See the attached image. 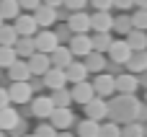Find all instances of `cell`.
I'll use <instances>...</instances> for the list:
<instances>
[{
  "label": "cell",
  "mask_w": 147,
  "mask_h": 137,
  "mask_svg": "<svg viewBox=\"0 0 147 137\" xmlns=\"http://www.w3.org/2000/svg\"><path fill=\"white\" fill-rule=\"evenodd\" d=\"M140 106L142 104L134 98V93H121L119 98H114L109 104V117L116 119V122H129V119H137Z\"/></svg>",
  "instance_id": "6da1fadb"
},
{
  "label": "cell",
  "mask_w": 147,
  "mask_h": 137,
  "mask_svg": "<svg viewBox=\"0 0 147 137\" xmlns=\"http://www.w3.org/2000/svg\"><path fill=\"white\" fill-rule=\"evenodd\" d=\"M8 96H10V104H28L34 98V88L28 80H13L8 88Z\"/></svg>",
  "instance_id": "7a4b0ae2"
},
{
  "label": "cell",
  "mask_w": 147,
  "mask_h": 137,
  "mask_svg": "<svg viewBox=\"0 0 147 137\" xmlns=\"http://www.w3.org/2000/svg\"><path fill=\"white\" fill-rule=\"evenodd\" d=\"M31 16H34V21H36L39 28H49V26L57 23V8H52V5H47V3H39V5L31 10Z\"/></svg>",
  "instance_id": "3957f363"
},
{
  "label": "cell",
  "mask_w": 147,
  "mask_h": 137,
  "mask_svg": "<svg viewBox=\"0 0 147 137\" xmlns=\"http://www.w3.org/2000/svg\"><path fill=\"white\" fill-rule=\"evenodd\" d=\"M132 52H134V49L129 47L127 39H114L111 47H109V57H111L114 65H127V60L132 57Z\"/></svg>",
  "instance_id": "277c9868"
},
{
  "label": "cell",
  "mask_w": 147,
  "mask_h": 137,
  "mask_svg": "<svg viewBox=\"0 0 147 137\" xmlns=\"http://www.w3.org/2000/svg\"><path fill=\"white\" fill-rule=\"evenodd\" d=\"M49 122H52V124L57 127V132H59V130H67V127L75 124V114H72L70 106H54L52 114H49Z\"/></svg>",
  "instance_id": "5b68a950"
},
{
  "label": "cell",
  "mask_w": 147,
  "mask_h": 137,
  "mask_svg": "<svg viewBox=\"0 0 147 137\" xmlns=\"http://www.w3.org/2000/svg\"><path fill=\"white\" fill-rule=\"evenodd\" d=\"M34 44H36V52H52L57 44H59V39H57V34L54 31H49V28H39L36 34H34Z\"/></svg>",
  "instance_id": "8992f818"
},
{
  "label": "cell",
  "mask_w": 147,
  "mask_h": 137,
  "mask_svg": "<svg viewBox=\"0 0 147 137\" xmlns=\"http://www.w3.org/2000/svg\"><path fill=\"white\" fill-rule=\"evenodd\" d=\"M13 28L18 31V36H34L39 31V26H36V21H34L31 13H18L13 18Z\"/></svg>",
  "instance_id": "52a82bcc"
},
{
  "label": "cell",
  "mask_w": 147,
  "mask_h": 137,
  "mask_svg": "<svg viewBox=\"0 0 147 137\" xmlns=\"http://www.w3.org/2000/svg\"><path fill=\"white\" fill-rule=\"evenodd\" d=\"M26 62H28L31 75H36V78H41V75L52 67V60H49V54H47V52H34L31 57H26Z\"/></svg>",
  "instance_id": "ba28073f"
},
{
  "label": "cell",
  "mask_w": 147,
  "mask_h": 137,
  "mask_svg": "<svg viewBox=\"0 0 147 137\" xmlns=\"http://www.w3.org/2000/svg\"><path fill=\"white\" fill-rule=\"evenodd\" d=\"M93 91H96V96H101V98H109L114 91H116V80H114V75H109V73H98V78L93 80Z\"/></svg>",
  "instance_id": "9c48e42d"
},
{
  "label": "cell",
  "mask_w": 147,
  "mask_h": 137,
  "mask_svg": "<svg viewBox=\"0 0 147 137\" xmlns=\"http://www.w3.org/2000/svg\"><path fill=\"white\" fill-rule=\"evenodd\" d=\"M28 104H31L28 111H31L36 119H49V114H52V109H54L52 96H39V98H31Z\"/></svg>",
  "instance_id": "30bf717a"
},
{
  "label": "cell",
  "mask_w": 147,
  "mask_h": 137,
  "mask_svg": "<svg viewBox=\"0 0 147 137\" xmlns=\"http://www.w3.org/2000/svg\"><path fill=\"white\" fill-rule=\"evenodd\" d=\"M85 117H90V119H106L109 117V104H106V98H101V96H93L88 104H85Z\"/></svg>",
  "instance_id": "8fae6325"
},
{
  "label": "cell",
  "mask_w": 147,
  "mask_h": 137,
  "mask_svg": "<svg viewBox=\"0 0 147 137\" xmlns=\"http://www.w3.org/2000/svg\"><path fill=\"white\" fill-rule=\"evenodd\" d=\"M67 26H70L72 34H88V31H90V16H88L85 10H72Z\"/></svg>",
  "instance_id": "7c38bea8"
},
{
  "label": "cell",
  "mask_w": 147,
  "mask_h": 137,
  "mask_svg": "<svg viewBox=\"0 0 147 137\" xmlns=\"http://www.w3.org/2000/svg\"><path fill=\"white\" fill-rule=\"evenodd\" d=\"M90 49H93V44H90L88 34H72L70 36V52H72V57H85Z\"/></svg>",
  "instance_id": "4fadbf2b"
},
{
  "label": "cell",
  "mask_w": 147,
  "mask_h": 137,
  "mask_svg": "<svg viewBox=\"0 0 147 137\" xmlns=\"http://www.w3.org/2000/svg\"><path fill=\"white\" fill-rule=\"evenodd\" d=\"M41 80H44V85L52 88V91H54V88H65V83H67V73H65L62 67H54V65H52V67L41 75Z\"/></svg>",
  "instance_id": "5bb4252c"
},
{
  "label": "cell",
  "mask_w": 147,
  "mask_h": 137,
  "mask_svg": "<svg viewBox=\"0 0 147 137\" xmlns=\"http://www.w3.org/2000/svg\"><path fill=\"white\" fill-rule=\"evenodd\" d=\"M72 101L75 104H88L93 96H96V91H93V83H88V80H80V83H72Z\"/></svg>",
  "instance_id": "9a60e30c"
},
{
  "label": "cell",
  "mask_w": 147,
  "mask_h": 137,
  "mask_svg": "<svg viewBox=\"0 0 147 137\" xmlns=\"http://www.w3.org/2000/svg\"><path fill=\"white\" fill-rule=\"evenodd\" d=\"M49 60H52V65L54 67H67L70 62H72V52H70V47H62V44H57L52 52H49Z\"/></svg>",
  "instance_id": "2e32d148"
},
{
  "label": "cell",
  "mask_w": 147,
  "mask_h": 137,
  "mask_svg": "<svg viewBox=\"0 0 147 137\" xmlns=\"http://www.w3.org/2000/svg\"><path fill=\"white\" fill-rule=\"evenodd\" d=\"M18 122H21V114H18V111H16L10 104L0 109V130H3V132H10V130H13Z\"/></svg>",
  "instance_id": "e0dca14e"
},
{
  "label": "cell",
  "mask_w": 147,
  "mask_h": 137,
  "mask_svg": "<svg viewBox=\"0 0 147 137\" xmlns=\"http://www.w3.org/2000/svg\"><path fill=\"white\" fill-rule=\"evenodd\" d=\"M8 78L10 80H31V70H28V62L26 60H16L10 67H8Z\"/></svg>",
  "instance_id": "ac0fdd59"
},
{
  "label": "cell",
  "mask_w": 147,
  "mask_h": 137,
  "mask_svg": "<svg viewBox=\"0 0 147 137\" xmlns=\"http://www.w3.org/2000/svg\"><path fill=\"white\" fill-rule=\"evenodd\" d=\"M114 80H116V91H119V93H134V91L140 88V78H137V73L119 75V78H114Z\"/></svg>",
  "instance_id": "d6986e66"
},
{
  "label": "cell",
  "mask_w": 147,
  "mask_h": 137,
  "mask_svg": "<svg viewBox=\"0 0 147 137\" xmlns=\"http://www.w3.org/2000/svg\"><path fill=\"white\" fill-rule=\"evenodd\" d=\"M111 26H114V18L109 16V10H96L90 16V28H96V31H111Z\"/></svg>",
  "instance_id": "ffe728a7"
},
{
  "label": "cell",
  "mask_w": 147,
  "mask_h": 137,
  "mask_svg": "<svg viewBox=\"0 0 147 137\" xmlns=\"http://www.w3.org/2000/svg\"><path fill=\"white\" fill-rule=\"evenodd\" d=\"M13 49H16V54H18L21 60L31 57V54L36 52V44H34V36H18V39H16V44H13Z\"/></svg>",
  "instance_id": "44dd1931"
},
{
  "label": "cell",
  "mask_w": 147,
  "mask_h": 137,
  "mask_svg": "<svg viewBox=\"0 0 147 137\" xmlns=\"http://www.w3.org/2000/svg\"><path fill=\"white\" fill-rule=\"evenodd\" d=\"M85 67H88V73H101L103 67H106V54L103 52H96V49H90L85 57Z\"/></svg>",
  "instance_id": "7402d4cb"
},
{
  "label": "cell",
  "mask_w": 147,
  "mask_h": 137,
  "mask_svg": "<svg viewBox=\"0 0 147 137\" xmlns=\"http://www.w3.org/2000/svg\"><path fill=\"white\" fill-rule=\"evenodd\" d=\"M65 73H67V83H80V80L88 78V67H85V62H75V60L65 67Z\"/></svg>",
  "instance_id": "603a6c76"
},
{
  "label": "cell",
  "mask_w": 147,
  "mask_h": 137,
  "mask_svg": "<svg viewBox=\"0 0 147 137\" xmlns=\"http://www.w3.org/2000/svg\"><path fill=\"white\" fill-rule=\"evenodd\" d=\"M78 135L80 137H101V124H98V119L85 117V119L78 124Z\"/></svg>",
  "instance_id": "cb8c5ba5"
},
{
  "label": "cell",
  "mask_w": 147,
  "mask_h": 137,
  "mask_svg": "<svg viewBox=\"0 0 147 137\" xmlns=\"http://www.w3.org/2000/svg\"><path fill=\"white\" fill-rule=\"evenodd\" d=\"M127 41H129V47L134 49V52H140V49H147V31L142 28H132L127 36H124Z\"/></svg>",
  "instance_id": "d4e9b609"
},
{
  "label": "cell",
  "mask_w": 147,
  "mask_h": 137,
  "mask_svg": "<svg viewBox=\"0 0 147 137\" xmlns=\"http://www.w3.org/2000/svg\"><path fill=\"white\" fill-rule=\"evenodd\" d=\"M127 67H129L132 73H145L147 70V49L132 52V57L127 60Z\"/></svg>",
  "instance_id": "484cf974"
},
{
  "label": "cell",
  "mask_w": 147,
  "mask_h": 137,
  "mask_svg": "<svg viewBox=\"0 0 147 137\" xmlns=\"http://www.w3.org/2000/svg\"><path fill=\"white\" fill-rule=\"evenodd\" d=\"M111 36H109V31H96V36H90V44H93V49L96 52H109V47H111Z\"/></svg>",
  "instance_id": "4316f807"
},
{
  "label": "cell",
  "mask_w": 147,
  "mask_h": 137,
  "mask_svg": "<svg viewBox=\"0 0 147 137\" xmlns=\"http://www.w3.org/2000/svg\"><path fill=\"white\" fill-rule=\"evenodd\" d=\"M18 13H21L18 0H0V16H3V21H13Z\"/></svg>",
  "instance_id": "83f0119b"
},
{
  "label": "cell",
  "mask_w": 147,
  "mask_h": 137,
  "mask_svg": "<svg viewBox=\"0 0 147 137\" xmlns=\"http://www.w3.org/2000/svg\"><path fill=\"white\" fill-rule=\"evenodd\" d=\"M111 31H116V34L127 36V34L132 31V16H127V10H124L121 16H116V18H114V26H111Z\"/></svg>",
  "instance_id": "f1b7e54d"
},
{
  "label": "cell",
  "mask_w": 147,
  "mask_h": 137,
  "mask_svg": "<svg viewBox=\"0 0 147 137\" xmlns=\"http://www.w3.org/2000/svg\"><path fill=\"white\" fill-rule=\"evenodd\" d=\"M16 60H18L16 49H13V47H5V44H0V70H8V67H10Z\"/></svg>",
  "instance_id": "f546056e"
},
{
  "label": "cell",
  "mask_w": 147,
  "mask_h": 137,
  "mask_svg": "<svg viewBox=\"0 0 147 137\" xmlns=\"http://www.w3.org/2000/svg\"><path fill=\"white\" fill-rule=\"evenodd\" d=\"M16 39H18V31L13 28V23H10V26H8V23H3V26H0V44L13 47V44H16Z\"/></svg>",
  "instance_id": "4dcf8cb0"
},
{
  "label": "cell",
  "mask_w": 147,
  "mask_h": 137,
  "mask_svg": "<svg viewBox=\"0 0 147 137\" xmlns=\"http://www.w3.org/2000/svg\"><path fill=\"white\" fill-rule=\"evenodd\" d=\"M52 101H54V106H70L72 104V93L65 91V88H54L52 91Z\"/></svg>",
  "instance_id": "1f68e13d"
},
{
  "label": "cell",
  "mask_w": 147,
  "mask_h": 137,
  "mask_svg": "<svg viewBox=\"0 0 147 137\" xmlns=\"http://www.w3.org/2000/svg\"><path fill=\"white\" fill-rule=\"evenodd\" d=\"M121 135H127V137H142V135H145V124H137L134 119H129L127 127L121 130Z\"/></svg>",
  "instance_id": "d6a6232c"
},
{
  "label": "cell",
  "mask_w": 147,
  "mask_h": 137,
  "mask_svg": "<svg viewBox=\"0 0 147 137\" xmlns=\"http://www.w3.org/2000/svg\"><path fill=\"white\" fill-rule=\"evenodd\" d=\"M132 28H142V31H147V8H140V10L132 16Z\"/></svg>",
  "instance_id": "836d02e7"
},
{
  "label": "cell",
  "mask_w": 147,
  "mask_h": 137,
  "mask_svg": "<svg viewBox=\"0 0 147 137\" xmlns=\"http://www.w3.org/2000/svg\"><path fill=\"white\" fill-rule=\"evenodd\" d=\"M101 135H103V137H119V135H121V127H119V122L114 119V122H106V124H101Z\"/></svg>",
  "instance_id": "e575fe53"
},
{
  "label": "cell",
  "mask_w": 147,
  "mask_h": 137,
  "mask_svg": "<svg viewBox=\"0 0 147 137\" xmlns=\"http://www.w3.org/2000/svg\"><path fill=\"white\" fill-rule=\"evenodd\" d=\"M34 135H39V137H49V135H57V127L49 122V124H39L36 130H34Z\"/></svg>",
  "instance_id": "d590c367"
},
{
  "label": "cell",
  "mask_w": 147,
  "mask_h": 137,
  "mask_svg": "<svg viewBox=\"0 0 147 137\" xmlns=\"http://www.w3.org/2000/svg\"><path fill=\"white\" fill-rule=\"evenodd\" d=\"M88 3L90 0H65V8H70V10H85Z\"/></svg>",
  "instance_id": "8d00e7d4"
},
{
  "label": "cell",
  "mask_w": 147,
  "mask_h": 137,
  "mask_svg": "<svg viewBox=\"0 0 147 137\" xmlns=\"http://www.w3.org/2000/svg\"><path fill=\"white\" fill-rule=\"evenodd\" d=\"M90 3H93L96 10H109V8L114 5V0H90Z\"/></svg>",
  "instance_id": "74e56055"
},
{
  "label": "cell",
  "mask_w": 147,
  "mask_h": 137,
  "mask_svg": "<svg viewBox=\"0 0 147 137\" xmlns=\"http://www.w3.org/2000/svg\"><path fill=\"white\" fill-rule=\"evenodd\" d=\"M41 0H18V5H21V10H34L36 5H39Z\"/></svg>",
  "instance_id": "f35d334b"
},
{
  "label": "cell",
  "mask_w": 147,
  "mask_h": 137,
  "mask_svg": "<svg viewBox=\"0 0 147 137\" xmlns=\"http://www.w3.org/2000/svg\"><path fill=\"white\" fill-rule=\"evenodd\" d=\"M54 34H57V39H59V41H62V39H65V41H70V34H72V31H70V26H67V28H57Z\"/></svg>",
  "instance_id": "ab89813d"
},
{
  "label": "cell",
  "mask_w": 147,
  "mask_h": 137,
  "mask_svg": "<svg viewBox=\"0 0 147 137\" xmlns=\"http://www.w3.org/2000/svg\"><path fill=\"white\" fill-rule=\"evenodd\" d=\"M8 104H10V96H8V88H3V85H0V109H3V106H8Z\"/></svg>",
  "instance_id": "60d3db41"
},
{
  "label": "cell",
  "mask_w": 147,
  "mask_h": 137,
  "mask_svg": "<svg viewBox=\"0 0 147 137\" xmlns=\"http://www.w3.org/2000/svg\"><path fill=\"white\" fill-rule=\"evenodd\" d=\"M114 5H116V8H121V10H129V8L134 5V0H114Z\"/></svg>",
  "instance_id": "b9f144b4"
},
{
  "label": "cell",
  "mask_w": 147,
  "mask_h": 137,
  "mask_svg": "<svg viewBox=\"0 0 147 137\" xmlns=\"http://www.w3.org/2000/svg\"><path fill=\"white\" fill-rule=\"evenodd\" d=\"M41 3H47V5H52V8H62V5H65V0H41Z\"/></svg>",
  "instance_id": "7bdbcfd3"
},
{
  "label": "cell",
  "mask_w": 147,
  "mask_h": 137,
  "mask_svg": "<svg viewBox=\"0 0 147 137\" xmlns=\"http://www.w3.org/2000/svg\"><path fill=\"white\" fill-rule=\"evenodd\" d=\"M134 5L137 8H147V0H134Z\"/></svg>",
  "instance_id": "ee69618b"
},
{
  "label": "cell",
  "mask_w": 147,
  "mask_h": 137,
  "mask_svg": "<svg viewBox=\"0 0 147 137\" xmlns=\"http://www.w3.org/2000/svg\"><path fill=\"white\" fill-rule=\"evenodd\" d=\"M145 85H147V70H145Z\"/></svg>",
  "instance_id": "f6af8a7d"
},
{
  "label": "cell",
  "mask_w": 147,
  "mask_h": 137,
  "mask_svg": "<svg viewBox=\"0 0 147 137\" xmlns=\"http://www.w3.org/2000/svg\"><path fill=\"white\" fill-rule=\"evenodd\" d=\"M0 26H3V16H0Z\"/></svg>",
  "instance_id": "bcb514c9"
},
{
  "label": "cell",
  "mask_w": 147,
  "mask_h": 137,
  "mask_svg": "<svg viewBox=\"0 0 147 137\" xmlns=\"http://www.w3.org/2000/svg\"><path fill=\"white\" fill-rule=\"evenodd\" d=\"M145 135H147V124H145Z\"/></svg>",
  "instance_id": "7dc6e473"
},
{
  "label": "cell",
  "mask_w": 147,
  "mask_h": 137,
  "mask_svg": "<svg viewBox=\"0 0 147 137\" xmlns=\"http://www.w3.org/2000/svg\"><path fill=\"white\" fill-rule=\"evenodd\" d=\"M0 135H3V130H0Z\"/></svg>",
  "instance_id": "c3c4849f"
}]
</instances>
